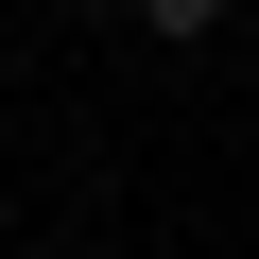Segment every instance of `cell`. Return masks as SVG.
<instances>
[{
	"mask_svg": "<svg viewBox=\"0 0 259 259\" xmlns=\"http://www.w3.org/2000/svg\"><path fill=\"white\" fill-rule=\"evenodd\" d=\"M121 18H139L156 52H207V35H225V0H121Z\"/></svg>",
	"mask_w": 259,
	"mask_h": 259,
	"instance_id": "cell-1",
	"label": "cell"
}]
</instances>
